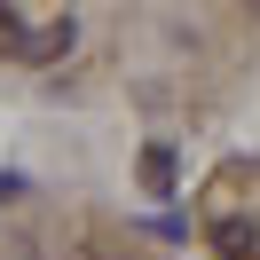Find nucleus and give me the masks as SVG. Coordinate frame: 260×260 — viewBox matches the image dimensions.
<instances>
[{
    "label": "nucleus",
    "mask_w": 260,
    "mask_h": 260,
    "mask_svg": "<svg viewBox=\"0 0 260 260\" xmlns=\"http://www.w3.org/2000/svg\"><path fill=\"white\" fill-rule=\"evenodd\" d=\"M174 181H181V174H174V150H166V142H150V150H142V189H150V197H166Z\"/></svg>",
    "instance_id": "nucleus-2"
},
{
    "label": "nucleus",
    "mask_w": 260,
    "mask_h": 260,
    "mask_svg": "<svg viewBox=\"0 0 260 260\" xmlns=\"http://www.w3.org/2000/svg\"><path fill=\"white\" fill-rule=\"evenodd\" d=\"M197 221H205L221 260H260V158H237L197 189Z\"/></svg>",
    "instance_id": "nucleus-1"
},
{
    "label": "nucleus",
    "mask_w": 260,
    "mask_h": 260,
    "mask_svg": "<svg viewBox=\"0 0 260 260\" xmlns=\"http://www.w3.org/2000/svg\"><path fill=\"white\" fill-rule=\"evenodd\" d=\"M71 40H79V32H71V16H63V24H48V32L24 48V63H55V55H71Z\"/></svg>",
    "instance_id": "nucleus-3"
},
{
    "label": "nucleus",
    "mask_w": 260,
    "mask_h": 260,
    "mask_svg": "<svg viewBox=\"0 0 260 260\" xmlns=\"http://www.w3.org/2000/svg\"><path fill=\"white\" fill-rule=\"evenodd\" d=\"M24 48H32L24 16H16V8H0V55H16V63H24Z\"/></svg>",
    "instance_id": "nucleus-4"
}]
</instances>
